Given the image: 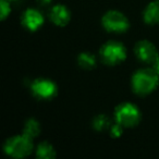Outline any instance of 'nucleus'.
Here are the masks:
<instances>
[{
  "label": "nucleus",
  "instance_id": "6",
  "mask_svg": "<svg viewBox=\"0 0 159 159\" xmlns=\"http://www.w3.org/2000/svg\"><path fill=\"white\" fill-rule=\"evenodd\" d=\"M31 91L34 97H36L37 99H52L58 93V87L56 85V83L51 80L44 79H36L35 81H33L31 85Z\"/></svg>",
  "mask_w": 159,
  "mask_h": 159
},
{
  "label": "nucleus",
  "instance_id": "7",
  "mask_svg": "<svg viewBox=\"0 0 159 159\" xmlns=\"http://www.w3.org/2000/svg\"><path fill=\"white\" fill-rule=\"evenodd\" d=\"M134 52L136 58L142 61L143 63H152L157 57H158V51L155 45L149 40H139L136 43L134 47Z\"/></svg>",
  "mask_w": 159,
  "mask_h": 159
},
{
  "label": "nucleus",
  "instance_id": "5",
  "mask_svg": "<svg viewBox=\"0 0 159 159\" xmlns=\"http://www.w3.org/2000/svg\"><path fill=\"white\" fill-rule=\"evenodd\" d=\"M102 27L110 33H124L130 27L128 18L118 10H109L102 19Z\"/></svg>",
  "mask_w": 159,
  "mask_h": 159
},
{
  "label": "nucleus",
  "instance_id": "18",
  "mask_svg": "<svg viewBox=\"0 0 159 159\" xmlns=\"http://www.w3.org/2000/svg\"><path fill=\"white\" fill-rule=\"evenodd\" d=\"M37 1H38V3H39V5L47 6V5H49V3H51V1H52V0H37Z\"/></svg>",
  "mask_w": 159,
  "mask_h": 159
},
{
  "label": "nucleus",
  "instance_id": "14",
  "mask_svg": "<svg viewBox=\"0 0 159 159\" xmlns=\"http://www.w3.org/2000/svg\"><path fill=\"white\" fill-rule=\"evenodd\" d=\"M110 120L106 115H98L97 117L94 118L93 120V128L94 130L98 131V132H102L106 131L107 129L110 128Z\"/></svg>",
  "mask_w": 159,
  "mask_h": 159
},
{
  "label": "nucleus",
  "instance_id": "19",
  "mask_svg": "<svg viewBox=\"0 0 159 159\" xmlns=\"http://www.w3.org/2000/svg\"><path fill=\"white\" fill-rule=\"evenodd\" d=\"M8 1H16V0H8Z\"/></svg>",
  "mask_w": 159,
  "mask_h": 159
},
{
  "label": "nucleus",
  "instance_id": "4",
  "mask_svg": "<svg viewBox=\"0 0 159 159\" xmlns=\"http://www.w3.org/2000/svg\"><path fill=\"white\" fill-rule=\"evenodd\" d=\"M99 55L104 63L108 66H116L125 60L126 49L122 43L117 40H109L102 46Z\"/></svg>",
  "mask_w": 159,
  "mask_h": 159
},
{
  "label": "nucleus",
  "instance_id": "3",
  "mask_svg": "<svg viewBox=\"0 0 159 159\" xmlns=\"http://www.w3.org/2000/svg\"><path fill=\"white\" fill-rule=\"evenodd\" d=\"M115 119L124 128H133L141 121V111L132 102H122L116 107Z\"/></svg>",
  "mask_w": 159,
  "mask_h": 159
},
{
  "label": "nucleus",
  "instance_id": "13",
  "mask_svg": "<svg viewBox=\"0 0 159 159\" xmlns=\"http://www.w3.org/2000/svg\"><path fill=\"white\" fill-rule=\"evenodd\" d=\"M96 57L91 52H81L77 57V63L82 69L92 70L96 66Z\"/></svg>",
  "mask_w": 159,
  "mask_h": 159
},
{
  "label": "nucleus",
  "instance_id": "12",
  "mask_svg": "<svg viewBox=\"0 0 159 159\" xmlns=\"http://www.w3.org/2000/svg\"><path fill=\"white\" fill-rule=\"evenodd\" d=\"M40 133V124L36 119H31L26 120L23 126V134L29 136L30 139H33L34 137H37Z\"/></svg>",
  "mask_w": 159,
  "mask_h": 159
},
{
  "label": "nucleus",
  "instance_id": "17",
  "mask_svg": "<svg viewBox=\"0 0 159 159\" xmlns=\"http://www.w3.org/2000/svg\"><path fill=\"white\" fill-rule=\"evenodd\" d=\"M152 64V69H154V71L159 75V55Z\"/></svg>",
  "mask_w": 159,
  "mask_h": 159
},
{
  "label": "nucleus",
  "instance_id": "9",
  "mask_svg": "<svg viewBox=\"0 0 159 159\" xmlns=\"http://www.w3.org/2000/svg\"><path fill=\"white\" fill-rule=\"evenodd\" d=\"M49 18L51 22L57 26H66L71 19L70 10L63 5H56L50 10Z\"/></svg>",
  "mask_w": 159,
  "mask_h": 159
},
{
  "label": "nucleus",
  "instance_id": "15",
  "mask_svg": "<svg viewBox=\"0 0 159 159\" xmlns=\"http://www.w3.org/2000/svg\"><path fill=\"white\" fill-rule=\"evenodd\" d=\"M11 12V7H10V3L8 0H1L0 1V18L1 20H6L8 16Z\"/></svg>",
  "mask_w": 159,
  "mask_h": 159
},
{
  "label": "nucleus",
  "instance_id": "10",
  "mask_svg": "<svg viewBox=\"0 0 159 159\" xmlns=\"http://www.w3.org/2000/svg\"><path fill=\"white\" fill-rule=\"evenodd\" d=\"M143 19L146 24H159V0H154L147 5L143 12Z\"/></svg>",
  "mask_w": 159,
  "mask_h": 159
},
{
  "label": "nucleus",
  "instance_id": "2",
  "mask_svg": "<svg viewBox=\"0 0 159 159\" xmlns=\"http://www.w3.org/2000/svg\"><path fill=\"white\" fill-rule=\"evenodd\" d=\"M33 148L34 145L32 139H30L24 134L10 137L6 141L5 145H3V150L6 154L16 159L24 158V157L31 155Z\"/></svg>",
  "mask_w": 159,
  "mask_h": 159
},
{
  "label": "nucleus",
  "instance_id": "1",
  "mask_svg": "<svg viewBox=\"0 0 159 159\" xmlns=\"http://www.w3.org/2000/svg\"><path fill=\"white\" fill-rule=\"evenodd\" d=\"M159 82V75L154 69H139L133 74L131 84L135 94L139 96H146L154 92Z\"/></svg>",
  "mask_w": 159,
  "mask_h": 159
},
{
  "label": "nucleus",
  "instance_id": "11",
  "mask_svg": "<svg viewBox=\"0 0 159 159\" xmlns=\"http://www.w3.org/2000/svg\"><path fill=\"white\" fill-rule=\"evenodd\" d=\"M36 156L39 159H53L56 157V150L48 142H42L36 148Z\"/></svg>",
  "mask_w": 159,
  "mask_h": 159
},
{
  "label": "nucleus",
  "instance_id": "16",
  "mask_svg": "<svg viewBox=\"0 0 159 159\" xmlns=\"http://www.w3.org/2000/svg\"><path fill=\"white\" fill-rule=\"evenodd\" d=\"M123 128L124 126H122L120 123H118V122H116L113 125L110 126V135L112 137H119L122 135V133H123Z\"/></svg>",
  "mask_w": 159,
  "mask_h": 159
},
{
  "label": "nucleus",
  "instance_id": "8",
  "mask_svg": "<svg viewBox=\"0 0 159 159\" xmlns=\"http://www.w3.org/2000/svg\"><path fill=\"white\" fill-rule=\"evenodd\" d=\"M21 21H22V25L25 29L34 32L37 31L44 24V16L38 10L29 8L23 12Z\"/></svg>",
  "mask_w": 159,
  "mask_h": 159
}]
</instances>
